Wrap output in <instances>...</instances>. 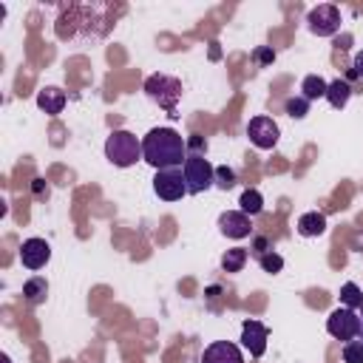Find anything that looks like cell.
<instances>
[{"mask_svg": "<svg viewBox=\"0 0 363 363\" xmlns=\"http://www.w3.org/2000/svg\"><path fill=\"white\" fill-rule=\"evenodd\" d=\"M187 159V139L176 133L173 128H153L142 139V162H147L153 170H170L184 164Z\"/></svg>", "mask_w": 363, "mask_h": 363, "instance_id": "6da1fadb", "label": "cell"}, {"mask_svg": "<svg viewBox=\"0 0 363 363\" xmlns=\"http://www.w3.org/2000/svg\"><path fill=\"white\" fill-rule=\"evenodd\" d=\"M105 159L113 167H130L142 159V139L130 130H111L105 139Z\"/></svg>", "mask_w": 363, "mask_h": 363, "instance_id": "7a4b0ae2", "label": "cell"}, {"mask_svg": "<svg viewBox=\"0 0 363 363\" xmlns=\"http://www.w3.org/2000/svg\"><path fill=\"white\" fill-rule=\"evenodd\" d=\"M145 94L159 105L164 108L170 116H176V105L182 99V82L176 77H167V74H150L145 79Z\"/></svg>", "mask_w": 363, "mask_h": 363, "instance_id": "3957f363", "label": "cell"}, {"mask_svg": "<svg viewBox=\"0 0 363 363\" xmlns=\"http://www.w3.org/2000/svg\"><path fill=\"white\" fill-rule=\"evenodd\" d=\"M182 173H184L187 196H199V193H204L216 184V167L201 153H187V159L182 164Z\"/></svg>", "mask_w": 363, "mask_h": 363, "instance_id": "277c9868", "label": "cell"}, {"mask_svg": "<svg viewBox=\"0 0 363 363\" xmlns=\"http://www.w3.org/2000/svg\"><path fill=\"white\" fill-rule=\"evenodd\" d=\"M326 332L335 337V340H363V320H360V315L354 312V309H349V306H337V309H332L329 312V318H326Z\"/></svg>", "mask_w": 363, "mask_h": 363, "instance_id": "5b68a950", "label": "cell"}, {"mask_svg": "<svg viewBox=\"0 0 363 363\" xmlns=\"http://www.w3.org/2000/svg\"><path fill=\"white\" fill-rule=\"evenodd\" d=\"M306 28H309L315 37H332V34H337V28H340V11H337V6L320 3V6L309 9V14H306Z\"/></svg>", "mask_w": 363, "mask_h": 363, "instance_id": "8992f818", "label": "cell"}, {"mask_svg": "<svg viewBox=\"0 0 363 363\" xmlns=\"http://www.w3.org/2000/svg\"><path fill=\"white\" fill-rule=\"evenodd\" d=\"M153 193L162 199V201H179L187 196V184H184V173L179 167H170V170H156L153 176Z\"/></svg>", "mask_w": 363, "mask_h": 363, "instance_id": "52a82bcc", "label": "cell"}, {"mask_svg": "<svg viewBox=\"0 0 363 363\" xmlns=\"http://www.w3.org/2000/svg\"><path fill=\"white\" fill-rule=\"evenodd\" d=\"M247 136L258 150H272L281 139V128L272 116H252L247 122Z\"/></svg>", "mask_w": 363, "mask_h": 363, "instance_id": "ba28073f", "label": "cell"}, {"mask_svg": "<svg viewBox=\"0 0 363 363\" xmlns=\"http://www.w3.org/2000/svg\"><path fill=\"white\" fill-rule=\"evenodd\" d=\"M51 261V247L45 238H26L23 247H20V264L31 272L43 269L45 264Z\"/></svg>", "mask_w": 363, "mask_h": 363, "instance_id": "9c48e42d", "label": "cell"}, {"mask_svg": "<svg viewBox=\"0 0 363 363\" xmlns=\"http://www.w3.org/2000/svg\"><path fill=\"white\" fill-rule=\"evenodd\" d=\"M267 337H269V329L261 320H244L241 323V346L250 352V357H264Z\"/></svg>", "mask_w": 363, "mask_h": 363, "instance_id": "30bf717a", "label": "cell"}, {"mask_svg": "<svg viewBox=\"0 0 363 363\" xmlns=\"http://www.w3.org/2000/svg\"><path fill=\"white\" fill-rule=\"evenodd\" d=\"M218 230H221V235L238 241V238H247L252 233V224H250V216L247 213H241V210H224L218 216Z\"/></svg>", "mask_w": 363, "mask_h": 363, "instance_id": "8fae6325", "label": "cell"}, {"mask_svg": "<svg viewBox=\"0 0 363 363\" xmlns=\"http://www.w3.org/2000/svg\"><path fill=\"white\" fill-rule=\"evenodd\" d=\"M201 363H244V354L235 343L230 340H213L201 352Z\"/></svg>", "mask_w": 363, "mask_h": 363, "instance_id": "7c38bea8", "label": "cell"}, {"mask_svg": "<svg viewBox=\"0 0 363 363\" xmlns=\"http://www.w3.org/2000/svg\"><path fill=\"white\" fill-rule=\"evenodd\" d=\"M65 91H60V88H54V85H48V88H43V91H37V108L40 111H45L48 116H57V113H62V108H65Z\"/></svg>", "mask_w": 363, "mask_h": 363, "instance_id": "4fadbf2b", "label": "cell"}, {"mask_svg": "<svg viewBox=\"0 0 363 363\" xmlns=\"http://www.w3.org/2000/svg\"><path fill=\"white\" fill-rule=\"evenodd\" d=\"M295 230H298L303 238H318V235L326 233V216L318 213V210H309V213H303V216L298 218Z\"/></svg>", "mask_w": 363, "mask_h": 363, "instance_id": "5bb4252c", "label": "cell"}, {"mask_svg": "<svg viewBox=\"0 0 363 363\" xmlns=\"http://www.w3.org/2000/svg\"><path fill=\"white\" fill-rule=\"evenodd\" d=\"M23 298H26L31 306L45 303V298H48V281H45V278H40V275L28 278V281L23 284Z\"/></svg>", "mask_w": 363, "mask_h": 363, "instance_id": "9a60e30c", "label": "cell"}, {"mask_svg": "<svg viewBox=\"0 0 363 363\" xmlns=\"http://www.w3.org/2000/svg\"><path fill=\"white\" fill-rule=\"evenodd\" d=\"M326 88H329V82H326L323 77H318V74H306L303 82H301V96L309 99V102H315V99H326Z\"/></svg>", "mask_w": 363, "mask_h": 363, "instance_id": "2e32d148", "label": "cell"}, {"mask_svg": "<svg viewBox=\"0 0 363 363\" xmlns=\"http://www.w3.org/2000/svg\"><path fill=\"white\" fill-rule=\"evenodd\" d=\"M349 96H352V85L346 82V79H332L329 82V88H326V102L332 105V108H346V102H349Z\"/></svg>", "mask_w": 363, "mask_h": 363, "instance_id": "e0dca14e", "label": "cell"}, {"mask_svg": "<svg viewBox=\"0 0 363 363\" xmlns=\"http://www.w3.org/2000/svg\"><path fill=\"white\" fill-rule=\"evenodd\" d=\"M247 258H250V250L233 247V250H227V252L221 255V269H224V272H241L244 264H247Z\"/></svg>", "mask_w": 363, "mask_h": 363, "instance_id": "ac0fdd59", "label": "cell"}, {"mask_svg": "<svg viewBox=\"0 0 363 363\" xmlns=\"http://www.w3.org/2000/svg\"><path fill=\"white\" fill-rule=\"evenodd\" d=\"M238 204H241V213H247V216H258V213L264 210V196H261L255 187H250V190L241 193Z\"/></svg>", "mask_w": 363, "mask_h": 363, "instance_id": "d6986e66", "label": "cell"}, {"mask_svg": "<svg viewBox=\"0 0 363 363\" xmlns=\"http://www.w3.org/2000/svg\"><path fill=\"white\" fill-rule=\"evenodd\" d=\"M340 303L349 306V309H360V303H363V292H360V286H357L354 281H346V284L340 286Z\"/></svg>", "mask_w": 363, "mask_h": 363, "instance_id": "ffe728a7", "label": "cell"}, {"mask_svg": "<svg viewBox=\"0 0 363 363\" xmlns=\"http://www.w3.org/2000/svg\"><path fill=\"white\" fill-rule=\"evenodd\" d=\"M284 111H286V116H292V119H303V116L309 113V99H303V96H289V99L284 102Z\"/></svg>", "mask_w": 363, "mask_h": 363, "instance_id": "44dd1931", "label": "cell"}, {"mask_svg": "<svg viewBox=\"0 0 363 363\" xmlns=\"http://www.w3.org/2000/svg\"><path fill=\"white\" fill-rule=\"evenodd\" d=\"M258 264H261V269L267 272V275H278L281 269H284V258L275 252V250H269V252H264L261 258H258Z\"/></svg>", "mask_w": 363, "mask_h": 363, "instance_id": "7402d4cb", "label": "cell"}, {"mask_svg": "<svg viewBox=\"0 0 363 363\" xmlns=\"http://www.w3.org/2000/svg\"><path fill=\"white\" fill-rule=\"evenodd\" d=\"M343 363H363V340H346L343 343Z\"/></svg>", "mask_w": 363, "mask_h": 363, "instance_id": "603a6c76", "label": "cell"}, {"mask_svg": "<svg viewBox=\"0 0 363 363\" xmlns=\"http://www.w3.org/2000/svg\"><path fill=\"white\" fill-rule=\"evenodd\" d=\"M235 182H238V176H235L233 167H227V164H218L216 167V187L230 190V187H235Z\"/></svg>", "mask_w": 363, "mask_h": 363, "instance_id": "cb8c5ba5", "label": "cell"}, {"mask_svg": "<svg viewBox=\"0 0 363 363\" xmlns=\"http://www.w3.org/2000/svg\"><path fill=\"white\" fill-rule=\"evenodd\" d=\"M272 250V244H269V238L267 235H252V244H250V255H255V258H261L264 252H269Z\"/></svg>", "mask_w": 363, "mask_h": 363, "instance_id": "d4e9b609", "label": "cell"}, {"mask_svg": "<svg viewBox=\"0 0 363 363\" xmlns=\"http://www.w3.org/2000/svg\"><path fill=\"white\" fill-rule=\"evenodd\" d=\"M252 60H255L258 65H269V62L275 60V51H272L269 45H258V48H255V54H252Z\"/></svg>", "mask_w": 363, "mask_h": 363, "instance_id": "484cf974", "label": "cell"}, {"mask_svg": "<svg viewBox=\"0 0 363 363\" xmlns=\"http://www.w3.org/2000/svg\"><path fill=\"white\" fill-rule=\"evenodd\" d=\"M352 74H357L360 79H363V48L354 54V60H352Z\"/></svg>", "mask_w": 363, "mask_h": 363, "instance_id": "4316f807", "label": "cell"}, {"mask_svg": "<svg viewBox=\"0 0 363 363\" xmlns=\"http://www.w3.org/2000/svg\"><path fill=\"white\" fill-rule=\"evenodd\" d=\"M31 187H34V196H37V199L48 196V187H43V179H34V184H31Z\"/></svg>", "mask_w": 363, "mask_h": 363, "instance_id": "83f0119b", "label": "cell"}, {"mask_svg": "<svg viewBox=\"0 0 363 363\" xmlns=\"http://www.w3.org/2000/svg\"><path fill=\"white\" fill-rule=\"evenodd\" d=\"M3 363H11V360H9V354H3Z\"/></svg>", "mask_w": 363, "mask_h": 363, "instance_id": "f1b7e54d", "label": "cell"}, {"mask_svg": "<svg viewBox=\"0 0 363 363\" xmlns=\"http://www.w3.org/2000/svg\"><path fill=\"white\" fill-rule=\"evenodd\" d=\"M357 315H360V320H363V303H360V312H357Z\"/></svg>", "mask_w": 363, "mask_h": 363, "instance_id": "f546056e", "label": "cell"}]
</instances>
